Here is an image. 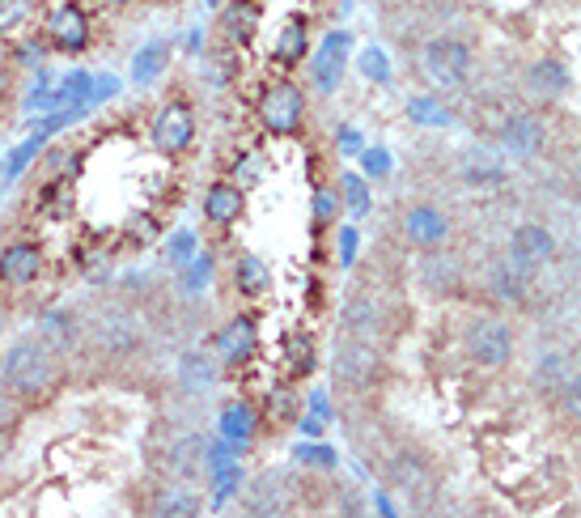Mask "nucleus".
<instances>
[{
	"mask_svg": "<svg viewBox=\"0 0 581 518\" xmlns=\"http://www.w3.org/2000/svg\"><path fill=\"white\" fill-rule=\"evenodd\" d=\"M208 477H213V502L221 506V502H230L233 489L242 484V468H238V463L230 459V463H217V468H213Z\"/></svg>",
	"mask_w": 581,
	"mask_h": 518,
	"instance_id": "nucleus-29",
	"label": "nucleus"
},
{
	"mask_svg": "<svg viewBox=\"0 0 581 518\" xmlns=\"http://www.w3.org/2000/svg\"><path fill=\"white\" fill-rule=\"evenodd\" d=\"M39 268H43L39 242H13V246L0 251V280L13 285V289L31 285V280L39 277Z\"/></svg>",
	"mask_w": 581,
	"mask_h": 518,
	"instance_id": "nucleus-11",
	"label": "nucleus"
},
{
	"mask_svg": "<svg viewBox=\"0 0 581 518\" xmlns=\"http://www.w3.org/2000/svg\"><path fill=\"white\" fill-rule=\"evenodd\" d=\"M233 280H238V289H242L246 298H259V293L271 285V273L259 255L246 251V255H238V264H233Z\"/></svg>",
	"mask_w": 581,
	"mask_h": 518,
	"instance_id": "nucleus-23",
	"label": "nucleus"
},
{
	"mask_svg": "<svg viewBox=\"0 0 581 518\" xmlns=\"http://www.w3.org/2000/svg\"><path fill=\"white\" fill-rule=\"evenodd\" d=\"M340 320H344V336L378 345V336H383V306L374 298H349V306H344Z\"/></svg>",
	"mask_w": 581,
	"mask_h": 518,
	"instance_id": "nucleus-15",
	"label": "nucleus"
},
{
	"mask_svg": "<svg viewBox=\"0 0 581 518\" xmlns=\"http://www.w3.org/2000/svg\"><path fill=\"white\" fill-rule=\"evenodd\" d=\"M221 434H226L230 446L246 450L251 438H255V408L242 403V399H238V403H226V408H221Z\"/></svg>",
	"mask_w": 581,
	"mask_h": 518,
	"instance_id": "nucleus-20",
	"label": "nucleus"
},
{
	"mask_svg": "<svg viewBox=\"0 0 581 518\" xmlns=\"http://www.w3.org/2000/svg\"><path fill=\"white\" fill-rule=\"evenodd\" d=\"M493 293L501 302H522L526 298V268H518L513 260L509 264H497L493 268Z\"/></svg>",
	"mask_w": 581,
	"mask_h": 518,
	"instance_id": "nucleus-28",
	"label": "nucleus"
},
{
	"mask_svg": "<svg viewBox=\"0 0 581 518\" xmlns=\"http://www.w3.org/2000/svg\"><path fill=\"white\" fill-rule=\"evenodd\" d=\"M116 94H119L116 77H98L89 85V107H98V103H107V98H116Z\"/></svg>",
	"mask_w": 581,
	"mask_h": 518,
	"instance_id": "nucleus-40",
	"label": "nucleus"
},
{
	"mask_svg": "<svg viewBox=\"0 0 581 518\" xmlns=\"http://www.w3.org/2000/svg\"><path fill=\"white\" fill-rule=\"evenodd\" d=\"M365 170H370V174H387L390 158L383 154V149H370V154H365Z\"/></svg>",
	"mask_w": 581,
	"mask_h": 518,
	"instance_id": "nucleus-43",
	"label": "nucleus"
},
{
	"mask_svg": "<svg viewBox=\"0 0 581 518\" xmlns=\"http://www.w3.org/2000/svg\"><path fill=\"white\" fill-rule=\"evenodd\" d=\"M361 73L370 81H387L390 77V64H387V56L378 51V47H370L365 56H361Z\"/></svg>",
	"mask_w": 581,
	"mask_h": 518,
	"instance_id": "nucleus-37",
	"label": "nucleus"
},
{
	"mask_svg": "<svg viewBox=\"0 0 581 518\" xmlns=\"http://www.w3.org/2000/svg\"><path fill=\"white\" fill-rule=\"evenodd\" d=\"M251 31H255V9L251 4H230L226 9V35L230 39H251Z\"/></svg>",
	"mask_w": 581,
	"mask_h": 518,
	"instance_id": "nucleus-31",
	"label": "nucleus"
},
{
	"mask_svg": "<svg viewBox=\"0 0 581 518\" xmlns=\"http://www.w3.org/2000/svg\"><path fill=\"white\" fill-rule=\"evenodd\" d=\"M204 217H208L213 226H233V221L242 217V192H238L233 183H213V188L204 192Z\"/></svg>",
	"mask_w": 581,
	"mask_h": 518,
	"instance_id": "nucleus-18",
	"label": "nucleus"
},
{
	"mask_svg": "<svg viewBox=\"0 0 581 518\" xmlns=\"http://www.w3.org/2000/svg\"><path fill=\"white\" fill-rule=\"evenodd\" d=\"M331 374H336V387H344V391H365V387H374L378 374H383V353H378V345L344 336V340L336 345Z\"/></svg>",
	"mask_w": 581,
	"mask_h": 518,
	"instance_id": "nucleus-2",
	"label": "nucleus"
},
{
	"mask_svg": "<svg viewBox=\"0 0 581 518\" xmlns=\"http://www.w3.org/2000/svg\"><path fill=\"white\" fill-rule=\"evenodd\" d=\"M13 421H17V403H13V396L0 387V434H9Z\"/></svg>",
	"mask_w": 581,
	"mask_h": 518,
	"instance_id": "nucleus-41",
	"label": "nucleus"
},
{
	"mask_svg": "<svg viewBox=\"0 0 581 518\" xmlns=\"http://www.w3.org/2000/svg\"><path fill=\"white\" fill-rule=\"evenodd\" d=\"M39 204L51 213V217H56V221H60V217H69V208H73V183H69V179H56V183L43 192Z\"/></svg>",
	"mask_w": 581,
	"mask_h": 518,
	"instance_id": "nucleus-30",
	"label": "nucleus"
},
{
	"mask_svg": "<svg viewBox=\"0 0 581 518\" xmlns=\"http://www.w3.org/2000/svg\"><path fill=\"white\" fill-rule=\"evenodd\" d=\"M187 273H183V289L187 293H199V289H208V277H213V264H208V255H195L192 264H183Z\"/></svg>",
	"mask_w": 581,
	"mask_h": 518,
	"instance_id": "nucleus-34",
	"label": "nucleus"
},
{
	"mask_svg": "<svg viewBox=\"0 0 581 518\" xmlns=\"http://www.w3.org/2000/svg\"><path fill=\"white\" fill-rule=\"evenodd\" d=\"M552 255H556V239H552V230H543L535 221H526V226H518L509 234V260L518 268H540Z\"/></svg>",
	"mask_w": 581,
	"mask_h": 518,
	"instance_id": "nucleus-8",
	"label": "nucleus"
},
{
	"mask_svg": "<svg viewBox=\"0 0 581 518\" xmlns=\"http://www.w3.org/2000/svg\"><path fill=\"white\" fill-rule=\"evenodd\" d=\"M543 123L531 116V111H513L509 120L501 123V145L505 154H513V158H535L543 149Z\"/></svg>",
	"mask_w": 581,
	"mask_h": 518,
	"instance_id": "nucleus-10",
	"label": "nucleus"
},
{
	"mask_svg": "<svg viewBox=\"0 0 581 518\" xmlns=\"http://www.w3.org/2000/svg\"><path fill=\"white\" fill-rule=\"evenodd\" d=\"M255 345H259V332H255V320H246V315H238L230 320L221 332H217V361H246L255 353Z\"/></svg>",
	"mask_w": 581,
	"mask_h": 518,
	"instance_id": "nucleus-14",
	"label": "nucleus"
},
{
	"mask_svg": "<svg viewBox=\"0 0 581 518\" xmlns=\"http://www.w3.org/2000/svg\"><path fill=\"white\" fill-rule=\"evenodd\" d=\"M403 234H408V242H416V246H441V242L450 239V221H446L441 208L416 204V208H408V217H403Z\"/></svg>",
	"mask_w": 581,
	"mask_h": 518,
	"instance_id": "nucleus-12",
	"label": "nucleus"
},
{
	"mask_svg": "<svg viewBox=\"0 0 581 518\" xmlns=\"http://www.w3.org/2000/svg\"><path fill=\"white\" fill-rule=\"evenodd\" d=\"M463 183L467 188H501L505 183V166L484 154H471L463 161Z\"/></svg>",
	"mask_w": 581,
	"mask_h": 518,
	"instance_id": "nucleus-27",
	"label": "nucleus"
},
{
	"mask_svg": "<svg viewBox=\"0 0 581 518\" xmlns=\"http://www.w3.org/2000/svg\"><path fill=\"white\" fill-rule=\"evenodd\" d=\"M387 477L395 489H403V493H425L428 484H433V472H428V463L421 455H412V450H399L395 459H390Z\"/></svg>",
	"mask_w": 581,
	"mask_h": 518,
	"instance_id": "nucleus-17",
	"label": "nucleus"
},
{
	"mask_svg": "<svg viewBox=\"0 0 581 518\" xmlns=\"http://www.w3.org/2000/svg\"><path fill=\"white\" fill-rule=\"evenodd\" d=\"M170 472L179 480H195L208 472V442L199 434H183L170 442Z\"/></svg>",
	"mask_w": 581,
	"mask_h": 518,
	"instance_id": "nucleus-16",
	"label": "nucleus"
},
{
	"mask_svg": "<svg viewBox=\"0 0 581 518\" xmlns=\"http://www.w3.org/2000/svg\"><path fill=\"white\" fill-rule=\"evenodd\" d=\"M526 81H531V89L543 94V98H560V94L569 89V69H565L560 60H540V64L526 73Z\"/></svg>",
	"mask_w": 581,
	"mask_h": 518,
	"instance_id": "nucleus-24",
	"label": "nucleus"
},
{
	"mask_svg": "<svg viewBox=\"0 0 581 518\" xmlns=\"http://www.w3.org/2000/svg\"><path fill=\"white\" fill-rule=\"evenodd\" d=\"M43 141H47V136H31V141H26V145H22V149H17L13 158H9V174H22V166H26V161L39 154Z\"/></svg>",
	"mask_w": 581,
	"mask_h": 518,
	"instance_id": "nucleus-39",
	"label": "nucleus"
},
{
	"mask_svg": "<svg viewBox=\"0 0 581 518\" xmlns=\"http://www.w3.org/2000/svg\"><path fill=\"white\" fill-rule=\"evenodd\" d=\"M271 56H276V64H285V69L298 64V60H306V22L293 17V22L280 31V39H276V51H271Z\"/></svg>",
	"mask_w": 581,
	"mask_h": 518,
	"instance_id": "nucleus-26",
	"label": "nucleus"
},
{
	"mask_svg": "<svg viewBox=\"0 0 581 518\" xmlns=\"http://www.w3.org/2000/svg\"><path fill=\"white\" fill-rule=\"evenodd\" d=\"M573 365H578V361L569 358V353H547V358L540 361V370H535V387L547 391V396H556L560 383L573 374Z\"/></svg>",
	"mask_w": 581,
	"mask_h": 518,
	"instance_id": "nucleus-25",
	"label": "nucleus"
},
{
	"mask_svg": "<svg viewBox=\"0 0 581 518\" xmlns=\"http://www.w3.org/2000/svg\"><path fill=\"white\" fill-rule=\"evenodd\" d=\"M344 200H349L352 217H365V208H370V192H365V179H361V174H349V179H344Z\"/></svg>",
	"mask_w": 581,
	"mask_h": 518,
	"instance_id": "nucleus-35",
	"label": "nucleus"
},
{
	"mask_svg": "<svg viewBox=\"0 0 581 518\" xmlns=\"http://www.w3.org/2000/svg\"><path fill=\"white\" fill-rule=\"evenodd\" d=\"M154 515H161V518H195V515H204V502L195 497L192 489H183V484H170V489H161V497L154 502Z\"/></svg>",
	"mask_w": 581,
	"mask_h": 518,
	"instance_id": "nucleus-22",
	"label": "nucleus"
},
{
	"mask_svg": "<svg viewBox=\"0 0 581 518\" xmlns=\"http://www.w3.org/2000/svg\"><path fill=\"white\" fill-rule=\"evenodd\" d=\"M102 4H132V0H102Z\"/></svg>",
	"mask_w": 581,
	"mask_h": 518,
	"instance_id": "nucleus-44",
	"label": "nucleus"
},
{
	"mask_svg": "<svg viewBox=\"0 0 581 518\" xmlns=\"http://www.w3.org/2000/svg\"><path fill=\"white\" fill-rule=\"evenodd\" d=\"M298 459L314 468H336V450L331 446H298Z\"/></svg>",
	"mask_w": 581,
	"mask_h": 518,
	"instance_id": "nucleus-38",
	"label": "nucleus"
},
{
	"mask_svg": "<svg viewBox=\"0 0 581 518\" xmlns=\"http://www.w3.org/2000/svg\"><path fill=\"white\" fill-rule=\"evenodd\" d=\"M170 56H174V47L166 39L141 47V51L132 56V81H136V85H154V81L170 69Z\"/></svg>",
	"mask_w": 581,
	"mask_h": 518,
	"instance_id": "nucleus-19",
	"label": "nucleus"
},
{
	"mask_svg": "<svg viewBox=\"0 0 581 518\" xmlns=\"http://www.w3.org/2000/svg\"><path fill=\"white\" fill-rule=\"evenodd\" d=\"M179 383H183L187 391H208V387L217 383V358H213V353H199V349L183 353V358H179Z\"/></svg>",
	"mask_w": 581,
	"mask_h": 518,
	"instance_id": "nucleus-21",
	"label": "nucleus"
},
{
	"mask_svg": "<svg viewBox=\"0 0 581 518\" xmlns=\"http://www.w3.org/2000/svg\"><path fill=\"white\" fill-rule=\"evenodd\" d=\"M149 136H154V149H161V154H183V149H192L195 141V116L183 103H166L157 111Z\"/></svg>",
	"mask_w": 581,
	"mask_h": 518,
	"instance_id": "nucleus-6",
	"label": "nucleus"
},
{
	"mask_svg": "<svg viewBox=\"0 0 581 518\" xmlns=\"http://www.w3.org/2000/svg\"><path fill=\"white\" fill-rule=\"evenodd\" d=\"M556 399H560V408H565L569 417H578V421H581V365H573V374L560 383Z\"/></svg>",
	"mask_w": 581,
	"mask_h": 518,
	"instance_id": "nucleus-33",
	"label": "nucleus"
},
{
	"mask_svg": "<svg viewBox=\"0 0 581 518\" xmlns=\"http://www.w3.org/2000/svg\"><path fill=\"white\" fill-rule=\"evenodd\" d=\"M39 340L51 349V358L60 353V358H69L73 349H77L81 340V327H77V315L73 311H64V306H56V311H47L39 323Z\"/></svg>",
	"mask_w": 581,
	"mask_h": 518,
	"instance_id": "nucleus-13",
	"label": "nucleus"
},
{
	"mask_svg": "<svg viewBox=\"0 0 581 518\" xmlns=\"http://www.w3.org/2000/svg\"><path fill=\"white\" fill-rule=\"evenodd\" d=\"M47 39L56 43L60 51H85V43H89V17L81 13L77 4L51 9V17H47Z\"/></svg>",
	"mask_w": 581,
	"mask_h": 518,
	"instance_id": "nucleus-9",
	"label": "nucleus"
},
{
	"mask_svg": "<svg viewBox=\"0 0 581 518\" xmlns=\"http://www.w3.org/2000/svg\"><path fill=\"white\" fill-rule=\"evenodd\" d=\"M336 213H340V204H336L331 192H318V196H314V217H318V221H331Z\"/></svg>",
	"mask_w": 581,
	"mask_h": 518,
	"instance_id": "nucleus-42",
	"label": "nucleus"
},
{
	"mask_svg": "<svg viewBox=\"0 0 581 518\" xmlns=\"http://www.w3.org/2000/svg\"><path fill=\"white\" fill-rule=\"evenodd\" d=\"M421 69L437 89H459L471 73V51L463 39H428L421 51Z\"/></svg>",
	"mask_w": 581,
	"mask_h": 518,
	"instance_id": "nucleus-3",
	"label": "nucleus"
},
{
	"mask_svg": "<svg viewBox=\"0 0 581 518\" xmlns=\"http://www.w3.org/2000/svg\"><path fill=\"white\" fill-rule=\"evenodd\" d=\"M302 111H306V103H302V89H298V85H289V81L271 85L268 94H264V103H259V120H264V128H268V132H276V136H289V132H298Z\"/></svg>",
	"mask_w": 581,
	"mask_h": 518,
	"instance_id": "nucleus-5",
	"label": "nucleus"
},
{
	"mask_svg": "<svg viewBox=\"0 0 581 518\" xmlns=\"http://www.w3.org/2000/svg\"><path fill=\"white\" fill-rule=\"evenodd\" d=\"M467 353L480 370H501L513 358V327L505 320H480L467 336Z\"/></svg>",
	"mask_w": 581,
	"mask_h": 518,
	"instance_id": "nucleus-4",
	"label": "nucleus"
},
{
	"mask_svg": "<svg viewBox=\"0 0 581 518\" xmlns=\"http://www.w3.org/2000/svg\"><path fill=\"white\" fill-rule=\"evenodd\" d=\"M349 31H331L327 39H323V47L314 51L311 60V73H314V89L318 94H331L336 85H340V77H344V64H349Z\"/></svg>",
	"mask_w": 581,
	"mask_h": 518,
	"instance_id": "nucleus-7",
	"label": "nucleus"
},
{
	"mask_svg": "<svg viewBox=\"0 0 581 518\" xmlns=\"http://www.w3.org/2000/svg\"><path fill=\"white\" fill-rule=\"evenodd\" d=\"M166 255H170V264H174V268L192 264V260H195V234H192V230H179V234L170 239V251H166Z\"/></svg>",
	"mask_w": 581,
	"mask_h": 518,
	"instance_id": "nucleus-36",
	"label": "nucleus"
},
{
	"mask_svg": "<svg viewBox=\"0 0 581 518\" xmlns=\"http://www.w3.org/2000/svg\"><path fill=\"white\" fill-rule=\"evenodd\" d=\"M0 383L4 391L17 399H43L56 383V361H51V349L43 340H17L4 361H0Z\"/></svg>",
	"mask_w": 581,
	"mask_h": 518,
	"instance_id": "nucleus-1",
	"label": "nucleus"
},
{
	"mask_svg": "<svg viewBox=\"0 0 581 518\" xmlns=\"http://www.w3.org/2000/svg\"><path fill=\"white\" fill-rule=\"evenodd\" d=\"M408 116L416 123H425V128H437V123L450 120V111H446L437 98H412V103H408Z\"/></svg>",
	"mask_w": 581,
	"mask_h": 518,
	"instance_id": "nucleus-32",
	"label": "nucleus"
}]
</instances>
